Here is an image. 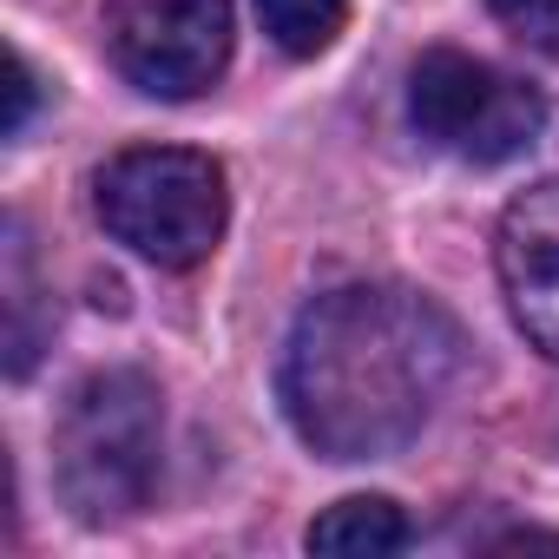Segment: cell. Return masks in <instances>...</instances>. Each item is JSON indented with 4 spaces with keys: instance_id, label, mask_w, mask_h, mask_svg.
<instances>
[{
    "instance_id": "277c9868",
    "label": "cell",
    "mask_w": 559,
    "mask_h": 559,
    "mask_svg": "<svg viewBox=\"0 0 559 559\" xmlns=\"http://www.w3.org/2000/svg\"><path fill=\"white\" fill-rule=\"evenodd\" d=\"M408 119L428 145H441L448 158H467V165H507L520 158L539 126H546V99L474 60V53H454V47H435L415 60L408 73Z\"/></svg>"
},
{
    "instance_id": "6da1fadb",
    "label": "cell",
    "mask_w": 559,
    "mask_h": 559,
    "mask_svg": "<svg viewBox=\"0 0 559 559\" xmlns=\"http://www.w3.org/2000/svg\"><path fill=\"white\" fill-rule=\"evenodd\" d=\"M461 369V330L402 284H349L317 297L284 349V408L330 461H382L408 448Z\"/></svg>"
},
{
    "instance_id": "7a4b0ae2",
    "label": "cell",
    "mask_w": 559,
    "mask_h": 559,
    "mask_svg": "<svg viewBox=\"0 0 559 559\" xmlns=\"http://www.w3.org/2000/svg\"><path fill=\"white\" fill-rule=\"evenodd\" d=\"M158 441H165V415H158V389L139 369H99L86 376L53 428V480L60 500L80 520H126L152 500L158 480Z\"/></svg>"
},
{
    "instance_id": "52a82bcc",
    "label": "cell",
    "mask_w": 559,
    "mask_h": 559,
    "mask_svg": "<svg viewBox=\"0 0 559 559\" xmlns=\"http://www.w3.org/2000/svg\"><path fill=\"white\" fill-rule=\"evenodd\" d=\"M310 552H336V559H382V552H402L408 546V520L395 500L382 493H356V500H336L310 520Z\"/></svg>"
},
{
    "instance_id": "ba28073f",
    "label": "cell",
    "mask_w": 559,
    "mask_h": 559,
    "mask_svg": "<svg viewBox=\"0 0 559 559\" xmlns=\"http://www.w3.org/2000/svg\"><path fill=\"white\" fill-rule=\"evenodd\" d=\"M257 21L290 60H317L336 47V34L349 21V0H257Z\"/></svg>"
},
{
    "instance_id": "5b68a950",
    "label": "cell",
    "mask_w": 559,
    "mask_h": 559,
    "mask_svg": "<svg viewBox=\"0 0 559 559\" xmlns=\"http://www.w3.org/2000/svg\"><path fill=\"white\" fill-rule=\"evenodd\" d=\"M106 53L152 99H198L230 60V0H106Z\"/></svg>"
},
{
    "instance_id": "3957f363",
    "label": "cell",
    "mask_w": 559,
    "mask_h": 559,
    "mask_svg": "<svg viewBox=\"0 0 559 559\" xmlns=\"http://www.w3.org/2000/svg\"><path fill=\"white\" fill-rule=\"evenodd\" d=\"M93 211L145 263L191 270L217 250L224 217H230V191H224V165L211 152L132 145L93 178Z\"/></svg>"
},
{
    "instance_id": "9c48e42d",
    "label": "cell",
    "mask_w": 559,
    "mask_h": 559,
    "mask_svg": "<svg viewBox=\"0 0 559 559\" xmlns=\"http://www.w3.org/2000/svg\"><path fill=\"white\" fill-rule=\"evenodd\" d=\"M487 8H493V21H500L520 47L559 60V0H487Z\"/></svg>"
},
{
    "instance_id": "30bf717a",
    "label": "cell",
    "mask_w": 559,
    "mask_h": 559,
    "mask_svg": "<svg viewBox=\"0 0 559 559\" xmlns=\"http://www.w3.org/2000/svg\"><path fill=\"white\" fill-rule=\"evenodd\" d=\"M8 67H14V80H8V139H14V132L27 126V112H34V67H27L21 53H14Z\"/></svg>"
},
{
    "instance_id": "8992f818",
    "label": "cell",
    "mask_w": 559,
    "mask_h": 559,
    "mask_svg": "<svg viewBox=\"0 0 559 559\" xmlns=\"http://www.w3.org/2000/svg\"><path fill=\"white\" fill-rule=\"evenodd\" d=\"M493 270L520 336L559 362V178L520 191L493 230Z\"/></svg>"
}]
</instances>
